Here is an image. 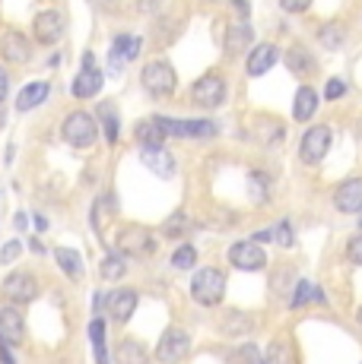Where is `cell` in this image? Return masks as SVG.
I'll return each instance as SVG.
<instances>
[{"label": "cell", "instance_id": "cell-1", "mask_svg": "<svg viewBox=\"0 0 362 364\" xmlns=\"http://www.w3.org/2000/svg\"><path fill=\"white\" fill-rule=\"evenodd\" d=\"M191 295L197 304L204 307H217L222 295H226V272L213 269V266H207V269H200L197 276H194L191 282Z\"/></svg>", "mask_w": 362, "mask_h": 364}, {"label": "cell", "instance_id": "cell-2", "mask_svg": "<svg viewBox=\"0 0 362 364\" xmlns=\"http://www.w3.org/2000/svg\"><path fill=\"white\" fill-rule=\"evenodd\" d=\"M64 139L76 149H89V146L95 143V136H99V124H95L93 114H86V111H73V114L64 117Z\"/></svg>", "mask_w": 362, "mask_h": 364}, {"label": "cell", "instance_id": "cell-3", "mask_svg": "<svg viewBox=\"0 0 362 364\" xmlns=\"http://www.w3.org/2000/svg\"><path fill=\"white\" fill-rule=\"evenodd\" d=\"M178 86V76L172 64H165V60H152V64H146L143 70V89L152 95V99H165V95H172Z\"/></svg>", "mask_w": 362, "mask_h": 364}, {"label": "cell", "instance_id": "cell-4", "mask_svg": "<svg viewBox=\"0 0 362 364\" xmlns=\"http://www.w3.org/2000/svg\"><path fill=\"white\" fill-rule=\"evenodd\" d=\"M191 102L197 105V108H207V111L219 108V105L226 102V80L217 73L200 76V80L191 86Z\"/></svg>", "mask_w": 362, "mask_h": 364}, {"label": "cell", "instance_id": "cell-5", "mask_svg": "<svg viewBox=\"0 0 362 364\" xmlns=\"http://www.w3.org/2000/svg\"><path fill=\"white\" fill-rule=\"evenodd\" d=\"M156 250V241L143 225H128L118 235V254L124 257H150Z\"/></svg>", "mask_w": 362, "mask_h": 364}, {"label": "cell", "instance_id": "cell-6", "mask_svg": "<svg viewBox=\"0 0 362 364\" xmlns=\"http://www.w3.org/2000/svg\"><path fill=\"white\" fill-rule=\"evenodd\" d=\"M0 295L6 301H16V304H29V301L38 298V282L29 272H10L0 285Z\"/></svg>", "mask_w": 362, "mask_h": 364}, {"label": "cell", "instance_id": "cell-7", "mask_svg": "<svg viewBox=\"0 0 362 364\" xmlns=\"http://www.w3.org/2000/svg\"><path fill=\"white\" fill-rule=\"evenodd\" d=\"M327 149H331V130L327 127H311L302 136V143H299V159H302L305 165H318L327 156Z\"/></svg>", "mask_w": 362, "mask_h": 364}, {"label": "cell", "instance_id": "cell-8", "mask_svg": "<svg viewBox=\"0 0 362 364\" xmlns=\"http://www.w3.org/2000/svg\"><path fill=\"white\" fill-rule=\"evenodd\" d=\"M229 263L245 272H254L267 266V254H264V247H257V241H235L229 247Z\"/></svg>", "mask_w": 362, "mask_h": 364}, {"label": "cell", "instance_id": "cell-9", "mask_svg": "<svg viewBox=\"0 0 362 364\" xmlns=\"http://www.w3.org/2000/svg\"><path fill=\"white\" fill-rule=\"evenodd\" d=\"M93 64H95L93 54H86V58H83V70L76 73V80H73V95L76 99H95V95L102 92L105 76H102V70L93 67Z\"/></svg>", "mask_w": 362, "mask_h": 364}, {"label": "cell", "instance_id": "cell-10", "mask_svg": "<svg viewBox=\"0 0 362 364\" xmlns=\"http://www.w3.org/2000/svg\"><path fill=\"white\" fill-rule=\"evenodd\" d=\"M187 352H191V339L185 330H169L156 346V358L162 364H178L181 358H187Z\"/></svg>", "mask_w": 362, "mask_h": 364}, {"label": "cell", "instance_id": "cell-11", "mask_svg": "<svg viewBox=\"0 0 362 364\" xmlns=\"http://www.w3.org/2000/svg\"><path fill=\"white\" fill-rule=\"evenodd\" d=\"M0 54H4L6 64H26L32 58V45L26 41L23 32H4L0 35Z\"/></svg>", "mask_w": 362, "mask_h": 364}, {"label": "cell", "instance_id": "cell-12", "mask_svg": "<svg viewBox=\"0 0 362 364\" xmlns=\"http://www.w3.org/2000/svg\"><path fill=\"white\" fill-rule=\"evenodd\" d=\"M169 136H213L217 133V124L213 121H178V117H159Z\"/></svg>", "mask_w": 362, "mask_h": 364}, {"label": "cell", "instance_id": "cell-13", "mask_svg": "<svg viewBox=\"0 0 362 364\" xmlns=\"http://www.w3.org/2000/svg\"><path fill=\"white\" fill-rule=\"evenodd\" d=\"M333 206L340 213L353 215V213H362V178H350L333 191Z\"/></svg>", "mask_w": 362, "mask_h": 364}, {"label": "cell", "instance_id": "cell-14", "mask_svg": "<svg viewBox=\"0 0 362 364\" xmlns=\"http://www.w3.org/2000/svg\"><path fill=\"white\" fill-rule=\"evenodd\" d=\"M105 307H108V314H111L115 323H128V320L134 317V311H137V291L134 289L111 291V295L105 298Z\"/></svg>", "mask_w": 362, "mask_h": 364}, {"label": "cell", "instance_id": "cell-15", "mask_svg": "<svg viewBox=\"0 0 362 364\" xmlns=\"http://www.w3.org/2000/svg\"><path fill=\"white\" fill-rule=\"evenodd\" d=\"M140 159H143V165L156 174V178H172V174H175V168H178L175 156H172V152H165L162 146H143Z\"/></svg>", "mask_w": 362, "mask_h": 364}, {"label": "cell", "instance_id": "cell-16", "mask_svg": "<svg viewBox=\"0 0 362 364\" xmlns=\"http://www.w3.org/2000/svg\"><path fill=\"white\" fill-rule=\"evenodd\" d=\"M137 54H140V38H134V35H121V38H115V48H111L108 54V73H121V67L128 64V60H134Z\"/></svg>", "mask_w": 362, "mask_h": 364}, {"label": "cell", "instance_id": "cell-17", "mask_svg": "<svg viewBox=\"0 0 362 364\" xmlns=\"http://www.w3.org/2000/svg\"><path fill=\"white\" fill-rule=\"evenodd\" d=\"M64 35V16L58 10H41L36 16V38L41 45H54Z\"/></svg>", "mask_w": 362, "mask_h": 364}, {"label": "cell", "instance_id": "cell-18", "mask_svg": "<svg viewBox=\"0 0 362 364\" xmlns=\"http://www.w3.org/2000/svg\"><path fill=\"white\" fill-rule=\"evenodd\" d=\"M276 60H280L276 45H257L254 51L248 54V76H264L267 70H274Z\"/></svg>", "mask_w": 362, "mask_h": 364}, {"label": "cell", "instance_id": "cell-19", "mask_svg": "<svg viewBox=\"0 0 362 364\" xmlns=\"http://www.w3.org/2000/svg\"><path fill=\"white\" fill-rule=\"evenodd\" d=\"M48 92H51V86H48V82H29L26 89H19V95H16V111H32V108H38V105L48 99Z\"/></svg>", "mask_w": 362, "mask_h": 364}, {"label": "cell", "instance_id": "cell-20", "mask_svg": "<svg viewBox=\"0 0 362 364\" xmlns=\"http://www.w3.org/2000/svg\"><path fill=\"white\" fill-rule=\"evenodd\" d=\"M23 323L26 320H23V314H19L16 307H0V333H4L10 342L23 339V333H26Z\"/></svg>", "mask_w": 362, "mask_h": 364}, {"label": "cell", "instance_id": "cell-21", "mask_svg": "<svg viewBox=\"0 0 362 364\" xmlns=\"http://www.w3.org/2000/svg\"><path fill=\"white\" fill-rule=\"evenodd\" d=\"M315 111H318V92L311 86H302L296 92V102H292V117L296 121H311Z\"/></svg>", "mask_w": 362, "mask_h": 364}, {"label": "cell", "instance_id": "cell-22", "mask_svg": "<svg viewBox=\"0 0 362 364\" xmlns=\"http://www.w3.org/2000/svg\"><path fill=\"white\" fill-rule=\"evenodd\" d=\"M219 330L226 336H245V333L254 330V317H252V314H245V311H226Z\"/></svg>", "mask_w": 362, "mask_h": 364}, {"label": "cell", "instance_id": "cell-23", "mask_svg": "<svg viewBox=\"0 0 362 364\" xmlns=\"http://www.w3.org/2000/svg\"><path fill=\"white\" fill-rule=\"evenodd\" d=\"M252 38H254L252 26L248 23H232L229 26V32H226V51L229 54H242L248 45H252Z\"/></svg>", "mask_w": 362, "mask_h": 364}, {"label": "cell", "instance_id": "cell-24", "mask_svg": "<svg viewBox=\"0 0 362 364\" xmlns=\"http://www.w3.org/2000/svg\"><path fill=\"white\" fill-rule=\"evenodd\" d=\"M134 133H137V143H140V146H162L165 136H169L159 117H150V121H143Z\"/></svg>", "mask_w": 362, "mask_h": 364}, {"label": "cell", "instance_id": "cell-25", "mask_svg": "<svg viewBox=\"0 0 362 364\" xmlns=\"http://www.w3.org/2000/svg\"><path fill=\"white\" fill-rule=\"evenodd\" d=\"M150 355H146V346H140L137 339H124L118 346V364H146Z\"/></svg>", "mask_w": 362, "mask_h": 364}, {"label": "cell", "instance_id": "cell-26", "mask_svg": "<svg viewBox=\"0 0 362 364\" xmlns=\"http://www.w3.org/2000/svg\"><path fill=\"white\" fill-rule=\"evenodd\" d=\"M89 339H93L95 364H108V355H105V320L102 317H93V323H89Z\"/></svg>", "mask_w": 362, "mask_h": 364}, {"label": "cell", "instance_id": "cell-27", "mask_svg": "<svg viewBox=\"0 0 362 364\" xmlns=\"http://www.w3.org/2000/svg\"><path fill=\"white\" fill-rule=\"evenodd\" d=\"M58 263H61V269L67 272V276L73 279H83V260H80V254H76V250H71V247H58Z\"/></svg>", "mask_w": 362, "mask_h": 364}, {"label": "cell", "instance_id": "cell-28", "mask_svg": "<svg viewBox=\"0 0 362 364\" xmlns=\"http://www.w3.org/2000/svg\"><path fill=\"white\" fill-rule=\"evenodd\" d=\"M264 364H296V355H292L289 342H283V339L270 342L267 355H264Z\"/></svg>", "mask_w": 362, "mask_h": 364}, {"label": "cell", "instance_id": "cell-29", "mask_svg": "<svg viewBox=\"0 0 362 364\" xmlns=\"http://www.w3.org/2000/svg\"><path fill=\"white\" fill-rule=\"evenodd\" d=\"M286 64L292 73H315V60H311V54L305 48H292L286 54Z\"/></svg>", "mask_w": 362, "mask_h": 364}, {"label": "cell", "instance_id": "cell-30", "mask_svg": "<svg viewBox=\"0 0 362 364\" xmlns=\"http://www.w3.org/2000/svg\"><path fill=\"white\" fill-rule=\"evenodd\" d=\"M128 272V263H124V254H111L102 260V276L105 279H121Z\"/></svg>", "mask_w": 362, "mask_h": 364}, {"label": "cell", "instance_id": "cell-31", "mask_svg": "<svg viewBox=\"0 0 362 364\" xmlns=\"http://www.w3.org/2000/svg\"><path fill=\"white\" fill-rule=\"evenodd\" d=\"M194 263H197V247H191V244H181L175 254H172V266L175 269H191Z\"/></svg>", "mask_w": 362, "mask_h": 364}, {"label": "cell", "instance_id": "cell-32", "mask_svg": "<svg viewBox=\"0 0 362 364\" xmlns=\"http://www.w3.org/2000/svg\"><path fill=\"white\" fill-rule=\"evenodd\" d=\"M343 35H346V32H343V26L331 23V26H324L318 38H321V45H324V48H331V51H333V48H340V45H343Z\"/></svg>", "mask_w": 362, "mask_h": 364}, {"label": "cell", "instance_id": "cell-33", "mask_svg": "<svg viewBox=\"0 0 362 364\" xmlns=\"http://www.w3.org/2000/svg\"><path fill=\"white\" fill-rule=\"evenodd\" d=\"M229 364H264V358L257 355L254 346H242V348H235V352L229 355Z\"/></svg>", "mask_w": 362, "mask_h": 364}, {"label": "cell", "instance_id": "cell-34", "mask_svg": "<svg viewBox=\"0 0 362 364\" xmlns=\"http://www.w3.org/2000/svg\"><path fill=\"white\" fill-rule=\"evenodd\" d=\"M248 193H252L254 203H267V184H264L261 174H248Z\"/></svg>", "mask_w": 362, "mask_h": 364}, {"label": "cell", "instance_id": "cell-35", "mask_svg": "<svg viewBox=\"0 0 362 364\" xmlns=\"http://www.w3.org/2000/svg\"><path fill=\"white\" fill-rule=\"evenodd\" d=\"M315 298V289H311V282H299L296 285V291H292V301H289V307H302V304H309V301Z\"/></svg>", "mask_w": 362, "mask_h": 364}, {"label": "cell", "instance_id": "cell-36", "mask_svg": "<svg viewBox=\"0 0 362 364\" xmlns=\"http://www.w3.org/2000/svg\"><path fill=\"white\" fill-rule=\"evenodd\" d=\"M187 228H191V225H187L185 213H175V215H172V219H169V222H165V225H162V232L169 235V237H181V235L187 232Z\"/></svg>", "mask_w": 362, "mask_h": 364}, {"label": "cell", "instance_id": "cell-37", "mask_svg": "<svg viewBox=\"0 0 362 364\" xmlns=\"http://www.w3.org/2000/svg\"><path fill=\"white\" fill-rule=\"evenodd\" d=\"M274 241L280 244V247H292V225H289L286 219L276 222V228H274Z\"/></svg>", "mask_w": 362, "mask_h": 364}, {"label": "cell", "instance_id": "cell-38", "mask_svg": "<svg viewBox=\"0 0 362 364\" xmlns=\"http://www.w3.org/2000/svg\"><path fill=\"white\" fill-rule=\"evenodd\" d=\"M102 121H105V136H108V143H115L118 139V117L111 114V105H102Z\"/></svg>", "mask_w": 362, "mask_h": 364}, {"label": "cell", "instance_id": "cell-39", "mask_svg": "<svg viewBox=\"0 0 362 364\" xmlns=\"http://www.w3.org/2000/svg\"><path fill=\"white\" fill-rule=\"evenodd\" d=\"M346 257H350V263L362 266V235L350 237V244H346Z\"/></svg>", "mask_w": 362, "mask_h": 364}, {"label": "cell", "instance_id": "cell-40", "mask_svg": "<svg viewBox=\"0 0 362 364\" xmlns=\"http://www.w3.org/2000/svg\"><path fill=\"white\" fill-rule=\"evenodd\" d=\"M19 250H23V244L19 241H6L4 250H0V263H13L19 257Z\"/></svg>", "mask_w": 362, "mask_h": 364}, {"label": "cell", "instance_id": "cell-41", "mask_svg": "<svg viewBox=\"0 0 362 364\" xmlns=\"http://www.w3.org/2000/svg\"><path fill=\"white\" fill-rule=\"evenodd\" d=\"M343 95H346V82L343 80H331V82H327V99H331V102L343 99Z\"/></svg>", "mask_w": 362, "mask_h": 364}, {"label": "cell", "instance_id": "cell-42", "mask_svg": "<svg viewBox=\"0 0 362 364\" xmlns=\"http://www.w3.org/2000/svg\"><path fill=\"white\" fill-rule=\"evenodd\" d=\"M280 6L286 13H305L311 6V0H280Z\"/></svg>", "mask_w": 362, "mask_h": 364}, {"label": "cell", "instance_id": "cell-43", "mask_svg": "<svg viewBox=\"0 0 362 364\" xmlns=\"http://www.w3.org/2000/svg\"><path fill=\"white\" fill-rule=\"evenodd\" d=\"M0 361H4V364H16V361H13V355H10V339H6L4 333H0Z\"/></svg>", "mask_w": 362, "mask_h": 364}, {"label": "cell", "instance_id": "cell-44", "mask_svg": "<svg viewBox=\"0 0 362 364\" xmlns=\"http://www.w3.org/2000/svg\"><path fill=\"white\" fill-rule=\"evenodd\" d=\"M6 89H10V76H6V70L0 67V102L6 99Z\"/></svg>", "mask_w": 362, "mask_h": 364}, {"label": "cell", "instance_id": "cell-45", "mask_svg": "<svg viewBox=\"0 0 362 364\" xmlns=\"http://www.w3.org/2000/svg\"><path fill=\"white\" fill-rule=\"evenodd\" d=\"M156 4H159V0H137V6H140L143 13H146V10H156Z\"/></svg>", "mask_w": 362, "mask_h": 364}, {"label": "cell", "instance_id": "cell-46", "mask_svg": "<svg viewBox=\"0 0 362 364\" xmlns=\"http://www.w3.org/2000/svg\"><path fill=\"white\" fill-rule=\"evenodd\" d=\"M36 228H38V232H45V228H48V222H45V215H36Z\"/></svg>", "mask_w": 362, "mask_h": 364}, {"label": "cell", "instance_id": "cell-47", "mask_svg": "<svg viewBox=\"0 0 362 364\" xmlns=\"http://www.w3.org/2000/svg\"><path fill=\"white\" fill-rule=\"evenodd\" d=\"M356 320H359V323H362V307H359V314H356Z\"/></svg>", "mask_w": 362, "mask_h": 364}, {"label": "cell", "instance_id": "cell-48", "mask_svg": "<svg viewBox=\"0 0 362 364\" xmlns=\"http://www.w3.org/2000/svg\"><path fill=\"white\" fill-rule=\"evenodd\" d=\"M359 225H362V222H359Z\"/></svg>", "mask_w": 362, "mask_h": 364}]
</instances>
